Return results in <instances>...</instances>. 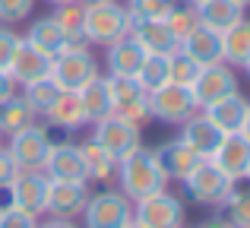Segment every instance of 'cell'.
<instances>
[{"mask_svg": "<svg viewBox=\"0 0 250 228\" xmlns=\"http://www.w3.org/2000/svg\"><path fill=\"white\" fill-rule=\"evenodd\" d=\"M117 184H121V193L127 200H143V197H152V193L165 190L168 178L165 171L159 168L152 149H133L130 155H124L117 162Z\"/></svg>", "mask_w": 250, "mask_h": 228, "instance_id": "obj_1", "label": "cell"}, {"mask_svg": "<svg viewBox=\"0 0 250 228\" xmlns=\"http://www.w3.org/2000/svg\"><path fill=\"white\" fill-rule=\"evenodd\" d=\"M130 13L121 3H98V6H85L83 13V38L85 44H114L121 38L130 35Z\"/></svg>", "mask_w": 250, "mask_h": 228, "instance_id": "obj_2", "label": "cell"}, {"mask_svg": "<svg viewBox=\"0 0 250 228\" xmlns=\"http://www.w3.org/2000/svg\"><path fill=\"white\" fill-rule=\"evenodd\" d=\"M181 184L187 190V197L200 206H222L228 200V193L234 190V181L225 171H219L209 159H203Z\"/></svg>", "mask_w": 250, "mask_h": 228, "instance_id": "obj_3", "label": "cell"}, {"mask_svg": "<svg viewBox=\"0 0 250 228\" xmlns=\"http://www.w3.org/2000/svg\"><path fill=\"white\" fill-rule=\"evenodd\" d=\"M98 76V63L89 54V44L80 48H63L61 54L51 61V80L63 89V92H80L89 80Z\"/></svg>", "mask_w": 250, "mask_h": 228, "instance_id": "obj_4", "label": "cell"}, {"mask_svg": "<svg viewBox=\"0 0 250 228\" xmlns=\"http://www.w3.org/2000/svg\"><path fill=\"white\" fill-rule=\"evenodd\" d=\"M83 222L85 228H124L133 222V200H127L121 190H102L85 200L83 209Z\"/></svg>", "mask_w": 250, "mask_h": 228, "instance_id": "obj_5", "label": "cell"}, {"mask_svg": "<svg viewBox=\"0 0 250 228\" xmlns=\"http://www.w3.org/2000/svg\"><path fill=\"white\" fill-rule=\"evenodd\" d=\"M108 89H111V102H114V114L124 117L133 127H146L152 121L149 111V92L133 80V76H108Z\"/></svg>", "mask_w": 250, "mask_h": 228, "instance_id": "obj_6", "label": "cell"}, {"mask_svg": "<svg viewBox=\"0 0 250 228\" xmlns=\"http://www.w3.org/2000/svg\"><path fill=\"white\" fill-rule=\"evenodd\" d=\"M133 222L140 228H184V200L168 190L133 203Z\"/></svg>", "mask_w": 250, "mask_h": 228, "instance_id": "obj_7", "label": "cell"}, {"mask_svg": "<svg viewBox=\"0 0 250 228\" xmlns=\"http://www.w3.org/2000/svg\"><path fill=\"white\" fill-rule=\"evenodd\" d=\"M51 143H54V140H51L48 127H42V124H29V127L10 133V146H6V152L13 155V162L19 165V171H42Z\"/></svg>", "mask_w": 250, "mask_h": 228, "instance_id": "obj_8", "label": "cell"}, {"mask_svg": "<svg viewBox=\"0 0 250 228\" xmlns=\"http://www.w3.org/2000/svg\"><path fill=\"white\" fill-rule=\"evenodd\" d=\"M149 111H152V121L162 124H184L187 117H193L200 108L193 102V92L190 86H177V83H165L155 92H149Z\"/></svg>", "mask_w": 250, "mask_h": 228, "instance_id": "obj_9", "label": "cell"}, {"mask_svg": "<svg viewBox=\"0 0 250 228\" xmlns=\"http://www.w3.org/2000/svg\"><path fill=\"white\" fill-rule=\"evenodd\" d=\"M48 187H51V178L44 171H19L16 181L3 190L6 206H16V209L38 219L48 206Z\"/></svg>", "mask_w": 250, "mask_h": 228, "instance_id": "obj_10", "label": "cell"}, {"mask_svg": "<svg viewBox=\"0 0 250 228\" xmlns=\"http://www.w3.org/2000/svg\"><path fill=\"white\" fill-rule=\"evenodd\" d=\"M92 140H95L102 149H108L117 162H121L124 155H130L133 149L143 146V143H140V127L127 124L124 117H117V114H108V117H102V121H95V133H92Z\"/></svg>", "mask_w": 250, "mask_h": 228, "instance_id": "obj_11", "label": "cell"}, {"mask_svg": "<svg viewBox=\"0 0 250 228\" xmlns=\"http://www.w3.org/2000/svg\"><path fill=\"white\" fill-rule=\"evenodd\" d=\"M190 92H193L196 108H206V105H212V102L225 99V95L238 92V76L231 73L228 63H212V67L200 70V76L193 80Z\"/></svg>", "mask_w": 250, "mask_h": 228, "instance_id": "obj_12", "label": "cell"}, {"mask_svg": "<svg viewBox=\"0 0 250 228\" xmlns=\"http://www.w3.org/2000/svg\"><path fill=\"white\" fill-rule=\"evenodd\" d=\"M85 200H89V184L85 181H51L44 212L54 219H76L83 216Z\"/></svg>", "mask_w": 250, "mask_h": 228, "instance_id": "obj_13", "label": "cell"}, {"mask_svg": "<svg viewBox=\"0 0 250 228\" xmlns=\"http://www.w3.org/2000/svg\"><path fill=\"white\" fill-rule=\"evenodd\" d=\"M209 162L219 171H225L231 181H244L250 171V140L244 133H225V140L219 143Z\"/></svg>", "mask_w": 250, "mask_h": 228, "instance_id": "obj_14", "label": "cell"}, {"mask_svg": "<svg viewBox=\"0 0 250 228\" xmlns=\"http://www.w3.org/2000/svg\"><path fill=\"white\" fill-rule=\"evenodd\" d=\"M42 171L48 174L51 181H85V184H89L80 146H73V143H51Z\"/></svg>", "mask_w": 250, "mask_h": 228, "instance_id": "obj_15", "label": "cell"}, {"mask_svg": "<svg viewBox=\"0 0 250 228\" xmlns=\"http://www.w3.org/2000/svg\"><path fill=\"white\" fill-rule=\"evenodd\" d=\"M177 48H181L190 61H196L200 67L225 63V61H222V32L206 29V25H200V22H196L193 29L181 38V44H177Z\"/></svg>", "mask_w": 250, "mask_h": 228, "instance_id": "obj_16", "label": "cell"}, {"mask_svg": "<svg viewBox=\"0 0 250 228\" xmlns=\"http://www.w3.org/2000/svg\"><path fill=\"white\" fill-rule=\"evenodd\" d=\"M177 140H181L184 146H190L200 159H212V152L219 149V143L225 140V133H222L206 114H193L181 124V136H177Z\"/></svg>", "mask_w": 250, "mask_h": 228, "instance_id": "obj_17", "label": "cell"}, {"mask_svg": "<svg viewBox=\"0 0 250 228\" xmlns=\"http://www.w3.org/2000/svg\"><path fill=\"white\" fill-rule=\"evenodd\" d=\"M6 73H10V80L16 83V86H29V83H35V80L51 76V57H44L42 51H35L22 38L16 54H13V61H10V67H6Z\"/></svg>", "mask_w": 250, "mask_h": 228, "instance_id": "obj_18", "label": "cell"}, {"mask_svg": "<svg viewBox=\"0 0 250 228\" xmlns=\"http://www.w3.org/2000/svg\"><path fill=\"white\" fill-rule=\"evenodd\" d=\"M152 152H155V162H159V168L165 171L168 181H184V178H187V174L203 162L200 155H196L190 146H184L181 140L162 143V146L152 149Z\"/></svg>", "mask_w": 250, "mask_h": 228, "instance_id": "obj_19", "label": "cell"}, {"mask_svg": "<svg viewBox=\"0 0 250 228\" xmlns=\"http://www.w3.org/2000/svg\"><path fill=\"white\" fill-rule=\"evenodd\" d=\"M247 105H250V102L244 99V95L234 92V95H225V99L206 105V108H203V114H206L209 121L222 130V133H241L244 117H247Z\"/></svg>", "mask_w": 250, "mask_h": 228, "instance_id": "obj_20", "label": "cell"}, {"mask_svg": "<svg viewBox=\"0 0 250 228\" xmlns=\"http://www.w3.org/2000/svg\"><path fill=\"white\" fill-rule=\"evenodd\" d=\"M130 35L136 38V44H140L146 54H171V51H177V38L171 35L165 19H146V22H136L133 29H130Z\"/></svg>", "mask_w": 250, "mask_h": 228, "instance_id": "obj_21", "label": "cell"}, {"mask_svg": "<svg viewBox=\"0 0 250 228\" xmlns=\"http://www.w3.org/2000/svg\"><path fill=\"white\" fill-rule=\"evenodd\" d=\"M80 155L85 162V178H89V181H95V184H102V187H111L117 181V159L108 152V149L98 146L95 140L83 143Z\"/></svg>", "mask_w": 250, "mask_h": 228, "instance_id": "obj_22", "label": "cell"}, {"mask_svg": "<svg viewBox=\"0 0 250 228\" xmlns=\"http://www.w3.org/2000/svg\"><path fill=\"white\" fill-rule=\"evenodd\" d=\"M76 95H80V105H83L85 121H89V124H95V121H102V117L114 114V102H111L108 76L98 73L95 80H89V83H85V86H83Z\"/></svg>", "mask_w": 250, "mask_h": 228, "instance_id": "obj_23", "label": "cell"}, {"mask_svg": "<svg viewBox=\"0 0 250 228\" xmlns=\"http://www.w3.org/2000/svg\"><path fill=\"white\" fill-rule=\"evenodd\" d=\"M44 121H48L51 127H57V130H67V133H70V130H80L83 124H89V121H85L83 105H80V95H76V92H63V89H61V95L48 105Z\"/></svg>", "mask_w": 250, "mask_h": 228, "instance_id": "obj_24", "label": "cell"}, {"mask_svg": "<svg viewBox=\"0 0 250 228\" xmlns=\"http://www.w3.org/2000/svg\"><path fill=\"white\" fill-rule=\"evenodd\" d=\"M200 25L215 32H225L228 25H234L238 19H244V6H238L234 0H203V3L193 6Z\"/></svg>", "mask_w": 250, "mask_h": 228, "instance_id": "obj_25", "label": "cell"}, {"mask_svg": "<svg viewBox=\"0 0 250 228\" xmlns=\"http://www.w3.org/2000/svg\"><path fill=\"white\" fill-rule=\"evenodd\" d=\"M143 57H146V51L136 44L133 35L121 38V41L108 44V73L111 76H136Z\"/></svg>", "mask_w": 250, "mask_h": 228, "instance_id": "obj_26", "label": "cell"}, {"mask_svg": "<svg viewBox=\"0 0 250 228\" xmlns=\"http://www.w3.org/2000/svg\"><path fill=\"white\" fill-rule=\"evenodd\" d=\"M25 41H29L35 51H42L44 57H51V61H54V57L67 48V35H63V29L54 22V16L35 19V22H32V29L25 32Z\"/></svg>", "mask_w": 250, "mask_h": 228, "instance_id": "obj_27", "label": "cell"}, {"mask_svg": "<svg viewBox=\"0 0 250 228\" xmlns=\"http://www.w3.org/2000/svg\"><path fill=\"white\" fill-rule=\"evenodd\" d=\"M222 61L244 67L250 61V19H238L222 32Z\"/></svg>", "mask_w": 250, "mask_h": 228, "instance_id": "obj_28", "label": "cell"}, {"mask_svg": "<svg viewBox=\"0 0 250 228\" xmlns=\"http://www.w3.org/2000/svg\"><path fill=\"white\" fill-rule=\"evenodd\" d=\"M35 111H32V105L22 99V95L13 92L6 102H0V133H16V130L29 127V124H35Z\"/></svg>", "mask_w": 250, "mask_h": 228, "instance_id": "obj_29", "label": "cell"}, {"mask_svg": "<svg viewBox=\"0 0 250 228\" xmlns=\"http://www.w3.org/2000/svg\"><path fill=\"white\" fill-rule=\"evenodd\" d=\"M83 13L85 6L76 0V3H61L54 10V22L63 29V35H67V48H80V44H85L83 38Z\"/></svg>", "mask_w": 250, "mask_h": 228, "instance_id": "obj_30", "label": "cell"}, {"mask_svg": "<svg viewBox=\"0 0 250 228\" xmlns=\"http://www.w3.org/2000/svg\"><path fill=\"white\" fill-rule=\"evenodd\" d=\"M133 80L140 83L146 92H155L159 86H165L168 83V54H146Z\"/></svg>", "mask_w": 250, "mask_h": 228, "instance_id": "obj_31", "label": "cell"}, {"mask_svg": "<svg viewBox=\"0 0 250 228\" xmlns=\"http://www.w3.org/2000/svg\"><path fill=\"white\" fill-rule=\"evenodd\" d=\"M61 95V86H57L51 76H44V80H35L29 83V86H22V99L32 105V111L35 114H44L48 111V105Z\"/></svg>", "mask_w": 250, "mask_h": 228, "instance_id": "obj_32", "label": "cell"}, {"mask_svg": "<svg viewBox=\"0 0 250 228\" xmlns=\"http://www.w3.org/2000/svg\"><path fill=\"white\" fill-rule=\"evenodd\" d=\"M174 6H177V0H130L127 3L130 25L146 22V19H165Z\"/></svg>", "mask_w": 250, "mask_h": 228, "instance_id": "obj_33", "label": "cell"}, {"mask_svg": "<svg viewBox=\"0 0 250 228\" xmlns=\"http://www.w3.org/2000/svg\"><path fill=\"white\" fill-rule=\"evenodd\" d=\"M200 63L190 61L181 48L168 54V83H177V86H193V80L200 76Z\"/></svg>", "mask_w": 250, "mask_h": 228, "instance_id": "obj_34", "label": "cell"}, {"mask_svg": "<svg viewBox=\"0 0 250 228\" xmlns=\"http://www.w3.org/2000/svg\"><path fill=\"white\" fill-rule=\"evenodd\" d=\"M222 206H225V219L234 228H250V187L247 190H238V187H234Z\"/></svg>", "mask_w": 250, "mask_h": 228, "instance_id": "obj_35", "label": "cell"}, {"mask_svg": "<svg viewBox=\"0 0 250 228\" xmlns=\"http://www.w3.org/2000/svg\"><path fill=\"white\" fill-rule=\"evenodd\" d=\"M165 22H168L171 35L177 38V44H181V38L187 35V32L193 29V25L200 22V19H196V10H193V6L187 3V6H174V10H171L168 16H165Z\"/></svg>", "mask_w": 250, "mask_h": 228, "instance_id": "obj_36", "label": "cell"}, {"mask_svg": "<svg viewBox=\"0 0 250 228\" xmlns=\"http://www.w3.org/2000/svg\"><path fill=\"white\" fill-rule=\"evenodd\" d=\"M32 6H35V0H0V22H22L32 13Z\"/></svg>", "mask_w": 250, "mask_h": 228, "instance_id": "obj_37", "label": "cell"}, {"mask_svg": "<svg viewBox=\"0 0 250 228\" xmlns=\"http://www.w3.org/2000/svg\"><path fill=\"white\" fill-rule=\"evenodd\" d=\"M0 228H38L35 216L16 209V206H3L0 209Z\"/></svg>", "mask_w": 250, "mask_h": 228, "instance_id": "obj_38", "label": "cell"}, {"mask_svg": "<svg viewBox=\"0 0 250 228\" xmlns=\"http://www.w3.org/2000/svg\"><path fill=\"white\" fill-rule=\"evenodd\" d=\"M19 41H22V38H19L16 32L0 29V70H6V67H10V61H13V54H16Z\"/></svg>", "mask_w": 250, "mask_h": 228, "instance_id": "obj_39", "label": "cell"}, {"mask_svg": "<svg viewBox=\"0 0 250 228\" xmlns=\"http://www.w3.org/2000/svg\"><path fill=\"white\" fill-rule=\"evenodd\" d=\"M16 174H19V165L13 162V155L0 146V190H6V187L16 181Z\"/></svg>", "mask_w": 250, "mask_h": 228, "instance_id": "obj_40", "label": "cell"}, {"mask_svg": "<svg viewBox=\"0 0 250 228\" xmlns=\"http://www.w3.org/2000/svg\"><path fill=\"white\" fill-rule=\"evenodd\" d=\"M13 92H16V83L10 80V73H6V70H0V102H6Z\"/></svg>", "mask_w": 250, "mask_h": 228, "instance_id": "obj_41", "label": "cell"}, {"mask_svg": "<svg viewBox=\"0 0 250 228\" xmlns=\"http://www.w3.org/2000/svg\"><path fill=\"white\" fill-rule=\"evenodd\" d=\"M38 228H80V225H73V219H54L51 216L44 225H38Z\"/></svg>", "mask_w": 250, "mask_h": 228, "instance_id": "obj_42", "label": "cell"}, {"mask_svg": "<svg viewBox=\"0 0 250 228\" xmlns=\"http://www.w3.org/2000/svg\"><path fill=\"white\" fill-rule=\"evenodd\" d=\"M200 228H234L231 222H228V219H222V216H215V219H206V222H203Z\"/></svg>", "mask_w": 250, "mask_h": 228, "instance_id": "obj_43", "label": "cell"}, {"mask_svg": "<svg viewBox=\"0 0 250 228\" xmlns=\"http://www.w3.org/2000/svg\"><path fill=\"white\" fill-rule=\"evenodd\" d=\"M241 133L250 140V105H247V117H244V127H241Z\"/></svg>", "mask_w": 250, "mask_h": 228, "instance_id": "obj_44", "label": "cell"}, {"mask_svg": "<svg viewBox=\"0 0 250 228\" xmlns=\"http://www.w3.org/2000/svg\"><path fill=\"white\" fill-rule=\"evenodd\" d=\"M83 6H98V3H117V0H80Z\"/></svg>", "mask_w": 250, "mask_h": 228, "instance_id": "obj_45", "label": "cell"}, {"mask_svg": "<svg viewBox=\"0 0 250 228\" xmlns=\"http://www.w3.org/2000/svg\"><path fill=\"white\" fill-rule=\"evenodd\" d=\"M48 3H54V6H61V3H76V0H48Z\"/></svg>", "mask_w": 250, "mask_h": 228, "instance_id": "obj_46", "label": "cell"}, {"mask_svg": "<svg viewBox=\"0 0 250 228\" xmlns=\"http://www.w3.org/2000/svg\"><path fill=\"white\" fill-rule=\"evenodd\" d=\"M234 3H238V6H244V10H247V6H250V0H234Z\"/></svg>", "mask_w": 250, "mask_h": 228, "instance_id": "obj_47", "label": "cell"}, {"mask_svg": "<svg viewBox=\"0 0 250 228\" xmlns=\"http://www.w3.org/2000/svg\"><path fill=\"white\" fill-rule=\"evenodd\" d=\"M187 3H190V6H196V3H203V0H187Z\"/></svg>", "mask_w": 250, "mask_h": 228, "instance_id": "obj_48", "label": "cell"}, {"mask_svg": "<svg viewBox=\"0 0 250 228\" xmlns=\"http://www.w3.org/2000/svg\"><path fill=\"white\" fill-rule=\"evenodd\" d=\"M124 228H140V225H136V222H130V225H124Z\"/></svg>", "mask_w": 250, "mask_h": 228, "instance_id": "obj_49", "label": "cell"}, {"mask_svg": "<svg viewBox=\"0 0 250 228\" xmlns=\"http://www.w3.org/2000/svg\"><path fill=\"white\" fill-rule=\"evenodd\" d=\"M244 70H247V76H250V61H247V63H244Z\"/></svg>", "mask_w": 250, "mask_h": 228, "instance_id": "obj_50", "label": "cell"}, {"mask_svg": "<svg viewBox=\"0 0 250 228\" xmlns=\"http://www.w3.org/2000/svg\"><path fill=\"white\" fill-rule=\"evenodd\" d=\"M247 181H250V171H247Z\"/></svg>", "mask_w": 250, "mask_h": 228, "instance_id": "obj_51", "label": "cell"}, {"mask_svg": "<svg viewBox=\"0 0 250 228\" xmlns=\"http://www.w3.org/2000/svg\"><path fill=\"white\" fill-rule=\"evenodd\" d=\"M0 140H3V133H0Z\"/></svg>", "mask_w": 250, "mask_h": 228, "instance_id": "obj_52", "label": "cell"}, {"mask_svg": "<svg viewBox=\"0 0 250 228\" xmlns=\"http://www.w3.org/2000/svg\"><path fill=\"white\" fill-rule=\"evenodd\" d=\"M0 209H3V206H0Z\"/></svg>", "mask_w": 250, "mask_h": 228, "instance_id": "obj_53", "label": "cell"}]
</instances>
